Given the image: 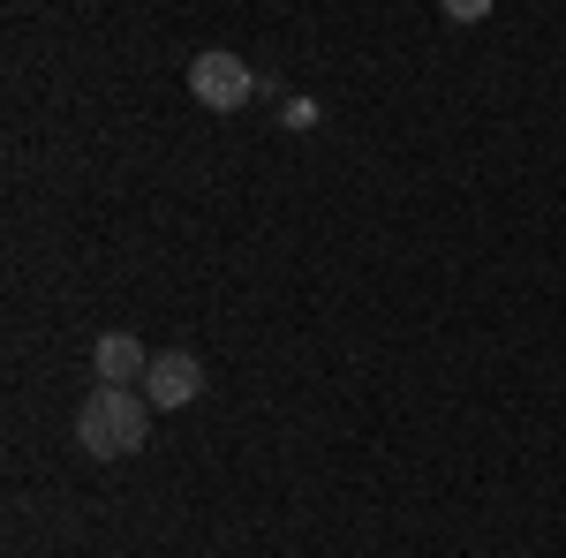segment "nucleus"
<instances>
[{
	"instance_id": "obj_1",
	"label": "nucleus",
	"mask_w": 566,
	"mask_h": 558,
	"mask_svg": "<svg viewBox=\"0 0 566 558\" xmlns=\"http://www.w3.org/2000/svg\"><path fill=\"white\" fill-rule=\"evenodd\" d=\"M144 438H151V400L144 392L98 386L76 408V445H84L91 461H129V453H144Z\"/></svg>"
},
{
	"instance_id": "obj_2",
	"label": "nucleus",
	"mask_w": 566,
	"mask_h": 558,
	"mask_svg": "<svg viewBox=\"0 0 566 558\" xmlns=\"http://www.w3.org/2000/svg\"><path fill=\"white\" fill-rule=\"evenodd\" d=\"M189 91H197V106H212V114H242V106H250V91H258V76H250V61H242V53L212 45V53H197V61H189Z\"/></svg>"
},
{
	"instance_id": "obj_3",
	"label": "nucleus",
	"mask_w": 566,
	"mask_h": 558,
	"mask_svg": "<svg viewBox=\"0 0 566 558\" xmlns=\"http://www.w3.org/2000/svg\"><path fill=\"white\" fill-rule=\"evenodd\" d=\"M205 392V362L189 355V347H167V355H151V370H144V400H151V415H175Z\"/></svg>"
},
{
	"instance_id": "obj_4",
	"label": "nucleus",
	"mask_w": 566,
	"mask_h": 558,
	"mask_svg": "<svg viewBox=\"0 0 566 558\" xmlns=\"http://www.w3.org/2000/svg\"><path fill=\"white\" fill-rule=\"evenodd\" d=\"M91 370H98V386L144 392V370H151V347L136 340V333H106V340L91 347Z\"/></svg>"
},
{
	"instance_id": "obj_5",
	"label": "nucleus",
	"mask_w": 566,
	"mask_h": 558,
	"mask_svg": "<svg viewBox=\"0 0 566 558\" xmlns=\"http://www.w3.org/2000/svg\"><path fill=\"white\" fill-rule=\"evenodd\" d=\"M287 129H317V106L310 98H287Z\"/></svg>"
}]
</instances>
